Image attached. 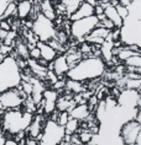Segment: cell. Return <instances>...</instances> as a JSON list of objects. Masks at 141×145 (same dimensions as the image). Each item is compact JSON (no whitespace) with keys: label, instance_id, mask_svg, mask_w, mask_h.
Masks as SVG:
<instances>
[{"label":"cell","instance_id":"1","mask_svg":"<svg viewBox=\"0 0 141 145\" xmlns=\"http://www.w3.org/2000/svg\"><path fill=\"white\" fill-rule=\"evenodd\" d=\"M128 9V16L119 28V41L124 46L141 47V0H132Z\"/></svg>","mask_w":141,"mask_h":145},{"label":"cell","instance_id":"2","mask_svg":"<svg viewBox=\"0 0 141 145\" xmlns=\"http://www.w3.org/2000/svg\"><path fill=\"white\" fill-rule=\"evenodd\" d=\"M107 70V65L99 57L83 58L77 65L71 68L66 74L67 79L84 82L89 80H95L103 76Z\"/></svg>","mask_w":141,"mask_h":145},{"label":"cell","instance_id":"3","mask_svg":"<svg viewBox=\"0 0 141 145\" xmlns=\"http://www.w3.org/2000/svg\"><path fill=\"white\" fill-rule=\"evenodd\" d=\"M34 114L21 110L4 111L0 118V130L5 137H14L19 133L26 132L31 124Z\"/></svg>","mask_w":141,"mask_h":145},{"label":"cell","instance_id":"4","mask_svg":"<svg viewBox=\"0 0 141 145\" xmlns=\"http://www.w3.org/2000/svg\"><path fill=\"white\" fill-rule=\"evenodd\" d=\"M21 82V70L15 58L8 56L0 63V93L9 89L17 88Z\"/></svg>","mask_w":141,"mask_h":145},{"label":"cell","instance_id":"5","mask_svg":"<svg viewBox=\"0 0 141 145\" xmlns=\"http://www.w3.org/2000/svg\"><path fill=\"white\" fill-rule=\"evenodd\" d=\"M64 129L57 122L47 119L41 134L37 137L38 145H60L64 139Z\"/></svg>","mask_w":141,"mask_h":145},{"label":"cell","instance_id":"6","mask_svg":"<svg viewBox=\"0 0 141 145\" xmlns=\"http://www.w3.org/2000/svg\"><path fill=\"white\" fill-rule=\"evenodd\" d=\"M31 31L38 38L40 42H45V43L55 38L57 32L53 21L46 19L42 14H37L35 19L32 20Z\"/></svg>","mask_w":141,"mask_h":145},{"label":"cell","instance_id":"7","mask_svg":"<svg viewBox=\"0 0 141 145\" xmlns=\"http://www.w3.org/2000/svg\"><path fill=\"white\" fill-rule=\"evenodd\" d=\"M98 24H99V20L97 19L95 15L73 21L70 25V33L73 36L74 39H77L79 42H83L84 38L97 27Z\"/></svg>","mask_w":141,"mask_h":145},{"label":"cell","instance_id":"8","mask_svg":"<svg viewBox=\"0 0 141 145\" xmlns=\"http://www.w3.org/2000/svg\"><path fill=\"white\" fill-rule=\"evenodd\" d=\"M119 137L124 145H140L141 141V125L140 122L130 119L125 122L119 129Z\"/></svg>","mask_w":141,"mask_h":145},{"label":"cell","instance_id":"9","mask_svg":"<svg viewBox=\"0 0 141 145\" xmlns=\"http://www.w3.org/2000/svg\"><path fill=\"white\" fill-rule=\"evenodd\" d=\"M25 93L21 91L20 88H14V89H9L6 91L0 93V105L1 108L4 111H9V110H20L23 106L24 100L26 99Z\"/></svg>","mask_w":141,"mask_h":145},{"label":"cell","instance_id":"10","mask_svg":"<svg viewBox=\"0 0 141 145\" xmlns=\"http://www.w3.org/2000/svg\"><path fill=\"white\" fill-rule=\"evenodd\" d=\"M118 106L125 110H137L140 108V91L137 90H122L117 97Z\"/></svg>","mask_w":141,"mask_h":145},{"label":"cell","instance_id":"11","mask_svg":"<svg viewBox=\"0 0 141 145\" xmlns=\"http://www.w3.org/2000/svg\"><path fill=\"white\" fill-rule=\"evenodd\" d=\"M60 93L52 89H47L42 93V112L46 116L52 114L56 111V102Z\"/></svg>","mask_w":141,"mask_h":145},{"label":"cell","instance_id":"12","mask_svg":"<svg viewBox=\"0 0 141 145\" xmlns=\"http://www.w3.org/2000/svg\"><path fill=\"white\" fill-rule=\"evenodd\" d=\"M46 119L42 114H34V118H32L31 124L28 125V128L26 132H28V137L30 138H35L37 139V137L41 134L43 125H45Z\"/></svg>","mask_w":141,"mask_h":145},{"label":"cell","instance_id":"13","mask_svg":"<svg viewBox=\"0 0 141 145\" xmlns=\"http://www.w3.org/2000/svg\"><path fill=\"white\" fill-rule=\"evenodd\" d=\"M52 71L58 76V79H61L62 76H66V74L70 70V67H68V63L66 60V56L64 54H58L52 61Z\"/></svg>","mask_w":141,"mask_h":145},{"label":"cell","instance_id":"14","mask_svg":"<svg viewBox=\"0 0 141 145\" xmlns=\"http://www.w3.org/2000/svg\"><path fill=\"white\" fill-rule=\"evenodd\" d=\"M92 15H94V8L93 6H90L89 4H87L85 1H83L82 4L79 5V8L70 16V20L73 22V21L84 19V17H89Z\"/></svg>","mask_w":141,"mask_h":145},{"label":"cell","instance_id":"15","mask_svg":"<svg viewBox=\"0 0 141 145\" xmlns=\"http://www.w3.org/2000/svg\"><path fill=\"white\" fill-rule=\"evenodd\" d=\"M36 47L40 49L41 58H42V59H45L46 61H53V59L58 56V53H57L56 50L48 44V43L40 42L38 41L37 43H36Z\"/></svg>","mask_w":141,"mask_h":145},{"label":"cell","instance_id":"16","mask_svg":"<svg viewBox=\"0 0 141 145\" xmlns=\"http://www.w3.org/2000/svg\"><path fill=\"white\" fill-rule=\"evenodd\" d=\"M68 114H70V118L77 119L78 122H84L90 116V112L87 103H82V105H77Z\"/></svg>","mask_w":141,"mask_h":145},{"label":"cell","instance_id":"17","mask_svg":"<svg viewBox=\"0 0 141 145\" xmlns=\"http://www.w3.org/2000/svg\"><path fill=\"white\" fill-rule=\"evenodd\" d=\"M32 10V0H20L16 4V15L20 20L28 19Z\"/></svg>","mask_w":141,"mask_h":145},{"label":"cell","instance_id":"18","mask_svg":"<svg viewBox=\"0 0 141 145\" xmlns=\"http://www.w3.org/2000/svg\"><path fill=\"white\" fill-rule=\"evenodd\" d=\"M40 14H42L46 19H48L51 21H55L57 19L55 6H53L51 0H43V1H40Z\"/></svg>","mask_w":141,"mask_h":145},{"label":"cell","instance_id":"19","mask_svg":"<svg viewBox=\"0 0 141 145\" xmlns=\"http://www.w3.org/2000/svg\"><path fill=\"white\" fill-rule=\"evenodd\" d=\"M104 15L108 20L111 21V24L114 25V28H120L122 25V20L120 19V16L118 15L117 10L114 6H111L110 4H108L104 6Z\"/></svg>","mask_w":141,"mask_h":145},{"label":"cell","instance_id":"20","mask_svg":"<svg viewBox=\"0 0 141 145\" xmlns=\"http://www.w3.org/2000/svg\"><path fill=\"white\" fill-rule=\"evenodd\" d=\"M64 56H66V60H67V63H68V67H70V69L73 68L74 65H77L79 61L83 59L82 54L79 53V50L77 48L70 49L67 53H64Z\"/></svg>","mask_w":141,"mask_h":145},{"label":"cell","instance_id":"21","mask_svg":"<svg viewBox=\"0 0 141 145\" xmlns=\"http://www.w3.org/2000/svg\"><path fill=\"white\" fill-rule=\"evenodd\" d=\"M14 50H15V54L21 59L27 60L28 59V47L25 42H23L21 39L16 38L15 44H14Z\"/></svg>","mask_w":141,"mask_h":145},{"label":"cell","instance_id":"22","mask_svg":"<svg viewBox=\"0 0 141 145\" xmlns=\"http://www.w3.org/2000/svg\"><path fill=\"white\" fill-rule=\"evenodd\" d=\"M83 3V0H61V4L64 8V14L67 15V17H70L75 10L79 8Z\"/></svg>","mask_w":141,"mask_h":145},{"label":"cell","instance_id":"23","mask_svg":"<svg viewBox=\"0 0 141 145\" xmlns=\"http://www.w3.org/2000/svg\"><path fill=\"white\" fill-rule=\"evenodd\" d=\"M64 90L70 91L71 93H73V95H78V93L84 91V88H83L82 82L75 81V80H71V79H67V80L64 81Z\"/></svg>","mask_w":141,"mask_h":145},{"label":"cell","instance_id":"24","mask_svg":"<svg viewBox=\"0 0 141 145\" xmlns=\"http://www.w3.org/2000/svg\"><path fill=\"white\" fill-rule=\"evenodd\" d=\"M81 128V122H78L77 119H73V118H70L68 122L66 123V125L63 127L64 129V134L68 137H72L73 134H75Z\"/></svg>","mask_w":141,"mask_h":145},{"label":"cell","instance_id":"25","mask_svg":"<svg viewBox=\"0 0 141 145\" xmlns=\"http://www.w3.org/2000/svg\"><path fill=\"white\" fill-rule=\"evenodd\" d=\"M81 130L78 132L77 134V138H78V141L81 144H84V145H89L92 143V139H93V135L94 134L90 132L88 128H79Z\"/></svg>","mask_w":141,"mask_h":145},{"label":"cell","instance_id":"26","mask_svg":"<svg viewBox=\"0 0 141 145\" xmlns=\"http://www.w3.org/2000/svg\"><path fill=\"white\" fill-rule=\"evenodd\" d=\"M14 15H16V3L15 1H10L8 5L5 6L4 12L0 16V20H5L6 17H13Z\"/></svg>","mask_w":141,"mask_h":145},{"label":"cell","instance_id":"27","mask_svg":"<svg viewBox=\"0 0 141 145\" xmlns=\"http://www.w3.org/2000/svg\"><path fill=\"white\" fill-rule=\"evenodd\" d=\"M124 63L126 65L125 68H135V69L141 68V54H135V56L130 57Z\"/></svg>","mask_w":141,"mask_h":145},{"label":"cell","instance_id":"28","mask_svg":"<svg viewBox=\"0 0 141 145\" xmlns=\"http://www.w3.org/2000/svg\"><path fill=\"white\" fill-rule=\"evenodd\" d=\"M109 30H107V28H104L103 26H100V25L98 24L97 25V27L94 28V30L90 32V36H94V37H100V38H103V39H105L108 37V35H109Z\"/></svg>","mask_w":141,"mask_h":145},{"label":"cell","instance_id":"29","mask_svg":"<svg viewBox=\"0 0 141 145\" xmlns=\"http://www.w3.org/2000/svg\"><path fill=\"white\" fill-rule=\"evenodd\" d=\"M68 119H70V114H68V112H58V113H57L56 122L58 123L60 125L64 127L66 125V123L68 122Z\"/></svg>","mask_w":141,"mask_h":145},{"label":"cell","instance_id":"30","mask_svg":"<svg viewBox=\"0 0 141 145\" xmlns=\"http://www.w3.org/2000/svg\"><path fill=\"white\" fill-rule=\"evenodd\" d=\"M115 10H117V12H118V15L120 16V19L121 20H124L126 16H128V14H129V9L128 8H125V6H121V5H117V6H114Z\"/></svg>","mask_w":141,"mask_h":145},{"label":"cell","instance_id":"31","mask_svg":"<svg viewBox=\"0 0 141 145\" xmlns=\"http://www.w3.org/2000/svg\"><path fill=\"white\" fill-rule=\"evenodd\" d=\"M28 58L30 59H34V60H37L41 58V54H40V49L37 48V47H34V48L28 49Z\"/></svg>","mask_w":141,"mask_h":145},{"label":"cell","instance_id":"32","mask_svg":"<svg viewBox=\"0 0 141 145\" xmlns=\"http://www.w3.org/2000/svg\"><path fill=\"white\" fill-rule=\"evenodd\" d=\"M45 80H47V81L50 82V84L53 85L55 82L58 81L60 79H58V76H57V75H56L52 70H48V71H47V74H46V76H45Z\"/></svg>","mask_w":141,"mask_h":145},{"label":"cell","instance_id":"33","mask_svg":"<svg viewBox=\"0 0 141 145\" xmlns=\"http://www.w3.org/2000/svg\"><path fill=\"white\" fill-rule=\"evenodd\" d=\"M0 30H4V31H11V26L8 24L6 20H0Z\"/></svg>","mask_w":141,"mask_h":145},{"label":"cell","instance_id":"34","mask_svg":"<svg viewBox=\"0 0 141 145\" xmlns=\"http://www.w3.org/2000/svg\"><path fill=\"white\" fill-rule=\"evenodd\" d=\"M103 14H104V8L102 5H95L94 6V15L99 16V15H103Z\"/></svg>","mask_w":141,"mask_h":145},{"label":"cell","instance_id":"35","mask_svg":"<svg viewBox=\"0 0 141 145\" xmlns=\"http://www.w3.org/2000/svg\"><path fill=\"white\" fill-rule=\"evenodd\" d=\"M132 0H119V5L125 6V8H129L130 4H131Z\"/></svg>","mask_w":141,"mask_h":145},{"label":"cell","instance_id":"36","mask_svg":"<svg viewBox=\"0 0 141 145\" xmlns=\"http://www.w3.org/2000/svg\"><path fill=\"white\" fill-rule=\"evenodd\" d=\"M5 145H19V144H17L16 141L13 139V138H6V140H5Z\"/></svg>","mask_w":141,"mask_h":145},{"label":"cell","instance_id":"37","mask_svg":"<svg viewBox=\"0 0 141 145\" xmlns=\"http://www.w3.org/2000/svg\"><path fill=\"white\" fill-rule=\"evenodd\" d=\"M5 140H6V137L3 134L1 130H0V145H5Z\"/></svg>","mask_w":141,"mask_h":145},{"label":"cell","instance_id":"38","mask_svg":"<svg viewBox=\"0 0 141 145\" xmlns=\"http://www.w3.org/2000/svg\"><path fill=\"white\" fill-rule=\"evenodd\" d=\"M85 3L87 4H89L90 6H95V5H98V0H85Z\"/></svg>","mask_w":141,"mask_h":145},{"label":"cell","instance_id":"39","mask_svg":"<svg viewBox=\"0 0 141 145\" xmlns=\"http://www.w3.org/2000/svg\"><path fill=\"white\" fill-rule=\"evenodd\" d=\"M0 46H1V41H0Z\"/></svg>","mask_w":141,"mask_h":145},{"label":"cell","instance_id":"40","mask_svg":"<svg viewBox=\"0 0 141 145\" xmlns=\"http://www.w3.org/2000/svg\"><path fill=\"white\" fill-rule=\"evenodd\" d=\"M40 1H43V0H40Z\"/></svg>","mask_w":141,"mask_h":145}]
</instances>
